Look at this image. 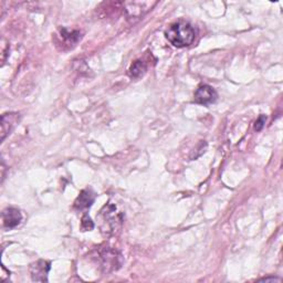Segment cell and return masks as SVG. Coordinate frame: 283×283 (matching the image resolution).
Here are the masks:
<instances>
[{
    "instance_id": "30bf717a",
    "label": "cell",
    "mask_w": 283,
    "mask_h": 283,
    "mask_svg": "<svg viewBox=\"0 0 283 283\" xmlns=\"http://www.w3.org/2000/svg\"><path fill=\"white\" fill-rule=\"evenodd\" d=\"M93 228H94V224L92 222V219L88 217V214H86L81 220L82 232H91V230H93Z\"/></svg>"
},
{
    "instance_id": "6da1fadb",
    "label": "cell",
    "mask_w": 283,
    "mask_h": 283,
    "mask_svg": "<svg viewBox=\"0 0 283 283\" xmlns=\"http://www.w3.org/2000/svg\"><path fill=\"white\" fill-rule=\"evenodd\" d=\"M165 36L176 48H185L195 41L196 31L190 22H178L170 26L165 31Z\"/></svg>"
},
{
    "instance_id": "9c48e42d",
    "label": "cell",
    "mask_w": 283,
    "mask_h": 283,
    "mask_svg": "<svg viewBox=\"0 0 283 283\" xmlns=\"http://www.w3.org/2000/svg\"><path fill=\"white\" fill-rule=\"evenodd\" d=\"M148 70V66H146L145 62L138 60L132 64V66H130V76L132 78H140L144 74V73Z\"/></svg>"
},
{
    "instance_id": "3957f363",
    "label": "cell",
    "mask_w": 283,
    "mask_h": 283,
    "mask_svg": "<svg viewBox=\"0 0 283 283\" xmlns=\"http://www.w3.org/2000/svg\"><path fill=\"white\" fill-rule=\"evenodd\" d=\"M51 269V264L49 261L39 260L30 266V274L34 281L36 282H48V274Z\"/></svg>"
},
{
    "instance_id": "ba28073f",
    "label": "cell",
    "mask_w": 283,
    "mask_h": 283,
    "mask_svg": "<svg viewBox=\"0 0 283 283\" xmlns=\"http://www.w3.org/2000/svg\"><path fill=\"white\" fill-rule=\"evenodd\" d=\"M102 256V260H103V266H106V270H108V268H112V269H116L115 268V264H116V260H118V256L114 252V251H104V252L101 254Z\"/></svg>"
},
{
    "instance_id": "8992f818",
    "label": "cell",
    "mask_w": 283,
    "mask_h": 283,
    "mask_svg": "<svg viewBox=\"0 0 283 283\" xmlns=\"http://www.w3.org/2000/svg\"><path fill=\"white\" fill-rule=\"evenodd\" d=\"M96 199V194L92 190H84L80 192L74 202V208L78 210H83V209L90 208Z\"/></svg>"
},
{
    "instance_id": "277c9868",
    "label": "cell",
    "mask_w": 283,
    "mask_h": 283,
    "mask_svg": "<svg viewBox=\"0 0 283 283\" xmlns=\"http://www.w3.org/2000/svg\"><path fill=\"white\" fill-rule=\"evenodd\" d=\"M217 98H218L217 92L214 91L210 86L207 84L199 86L195 92V102L205 106L216 102Z\"/></svg>"
},
{
    "instance_id": "52a82bcc",
    "label": "cell",
    "mask_w": 283,
    "mask_h": 283,
    "mask_svg": "<svg viewBox=\"0 0 283 283\" xmlns=\"http://www.w3.org/2000/svg\"><path fill=\"white\" fill-rule=\"evenodd\" d=\"M18 122V114L17 113H8L4 114L2 116V140L6 138V136L10 134L12 130Z\"/></svg>"
},
{
    "instance_id": "7c38bea8",
    "label": "cell",
    "mask_w": 283,
    "mask_h": 283,
    "mask_svg": "<svg viewBox=\"0 0 283 283\" xmlns=\"http://www.w3.org/2000/svg\"><path fill=\"white\" fill-rule=\"evenodd\" d=\"M259 281L260 282H269V281H271V282L278 281V282H279V281H281V279H279V278H274V276H272V278H264V279H260Z\"/></svg>"
},
{
    "instance_id": "7a4b0ae2",
    "label": "cell",
    "mask_w": 283,
    "mask_h": 283,
    "mask_svg": "<svg viewBox=\"0 0 283 283\" xmlns=\"http://www.w3.org/2000/svg\"><path fill=\"white\" fill-rule=\"evenodd\" d=\"M96 218L101 222L102 232L108 234H114L120 227V224L123 222L122 214L116 212V206L112 205V204H108L104 206Z\"/></svg>"
},
{
    "instance_id": "8fae6325",
    "label": "cell",
    "mask_w": 283,
    "mask_h": 283,
    "mask_svg": "<svg viewBox=\"0 0 283 283\" xmlns=\"http://www.w3.org/2000/svg\"><path fill=\"white\" fill-rule=\"evenodd\" d=\"M266 115H260L259 118L256 120V124H254V130L256 132H259L262 128H264V124H266Z\"/></svg>"
},
{
    "instance_id": "5b68a950",
    "label": "cell",
    "mask_w": 283,
    "mask_h": 283,
    "mask_svg": "<svg viewBox=\"0 0 283 283\" xmlns=\"http://www.w3.org/2000/svg\"><path fill=\"white\" fill-rule=\"evenodd\" d=\"M22 214L18 209L16 208H7L2 212V224L4 227L7 229H14L22 222Z\"/></svg>"
}]
</instances>
